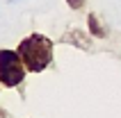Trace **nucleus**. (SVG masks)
<instances>
[{"mask_svg": "<svg viewBox=\"0 0 121 118\" xmlns=\"http://www.w3.org/2000/svg\"><path fill=\"white\" fill-rule=\"evenodd\" d=\"M27 75V68L21 59L18 50L12 48H2L0 50V84L2 89H16L23 84Z\"/></svg>", "mask_w": 121, "mask_h": 118, "instance_id": "obj_2", "label": "nucleus"}, {"mask_svg": "<svg viewBox=\"0 0 121 118\" xmlns=\"http://www.w3.org/2000/svg\"><path fill=\"white\" fill-rule=\"evenodd\" d=\"M9 2H21V0H9Z\"/></svg>", "mask_w": 121, "mask_h": 118, "instance_id": "obj_6", "label": "nucleus"}, {"mask_svg": "<svg viewBox=\"0 0 121 118\" xmlns=\"http://www.w3.org/2000/svg\"><path fill=\"white\" fill-rule=\"evenodd\" d=\"M60 43H66V46H73L78 50H85V52H91L94 46H91V34L85 32V30H78V27H71L60 36Z\"/></svg>", "mask_w": 121, "mask_h": 118, "instance_id": "obj_3", "label": "nucleus"}, {"mask_svg": "<svg viewBox=\"0 0 121 118\" xmlns=\"http://www.w3.org/2000/svg\"><path fill=\"white\" fill-rule=\"evenodd\" d=\"M85 2H87V0H66V5L71 7L73 12H80L82 7H85Z\"/></svg>", "mask_w": 121, "mask_h": 118, "instance_id": "obj_5", "label": "nucleus"}, {"mask_svg": "<svg viewBox=\"0 0 121 118\" xmlns=\"http://www.w3.org/2000/svg\"><path fill=\"white\" fill-rule=\"evenodd\" d=\"M16 50H18L27 73H43L55 61V43H53V39H48L41 32L27 34L16 46Z\"/></svg>", "mask_w": 121, "mask_h": 118, "instance_id": "obj_1", "label": "nucleus"}, {"mask_svg": "<svg viewBox=\"0 0 121 118\" xmlns=\"http://www.w3.org/2000/svg\"><path fill=\"white\" fill-rule=\"evenodd\" d=\"M87 30H89V34L91 36H96V39H108V34H110V30L105 25H103V20H101V16L96 12H89L87 14Z\"/></svg>", "mask_w": 121, "mask_h": 118, "instance_id": "obj_4", "label": "nucleus"}]
</instances>
